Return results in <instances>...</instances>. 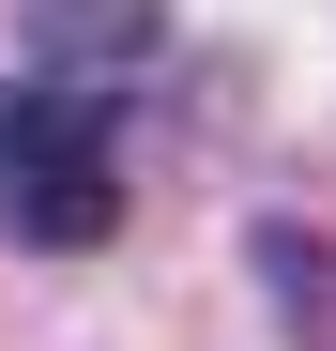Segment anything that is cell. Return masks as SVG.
Here are the masks:
<instances>
[{
	"instance_id": "7a4b0ae2",
	"label": "cell",
	"mask_w": 336,
	"mask_h": 351,
	"mask_svg": "<svg viewBox=\"0 0 336 351\" xmlns=\"http://www.w3.org/2000/svg\"><path fill=\"white\" fill-rule=\"evenodd\" d=\"M153 46H168L153 0H31V77L46 92H92L107 107V77H138Z\"/></svg>"
},
{
	"instance_id": "3957f363",
	"label": "cell",
	"mask_w": 336,
	"mask_h": 351,
	"mask_svg": "<svg viewBox=\"0 0 336 351\" xmlns=\"http://www.w3.org/2000/svg\"><path fill=\"white\" fill-rule=\"evenodd\" d=\"M260 275H275V306H291L306 336H336V290H321V245H306V229H260Z\"/></svg>"
},
{
	"instance_id": "6da1fadb",
	"label": "cell",
	"mask_w": 336,
	"mask_h": 351,
	"mask_svg": "<svg viewBox=\"0 0 336 351\" xmlns=\"http://www.w3.org/2000/svg\"><path fill=\"white\" fill-rule=\"evenodd\" d=\"M0 229L31 260H92L123 229V123L92 92H46V77L0 92Z\"/></svg>"
}]
</instances>
